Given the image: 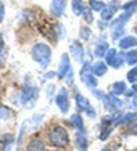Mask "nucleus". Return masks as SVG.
Wrapping results in <instances>:
<instances>
[{
    "label": "nucleus",
    "mask_w": 137,
    "mask_h": 151,
    "mask_svg": "<svg viewBox=\"0 0 137 151\" xmlns=\"http://www.w3.org/2000/svg\"><path fill=\"white\" fill-rule=\"evenodd\" d=\"M32 58L41 68H47L52 63V50L47 44H36L32 47Z\"/></svg>",
    "instance_id": "obj_1"
},
{
    "label": "nucleus",
    "mask_w": 137,
    "mask_h": 151,
    "mask_svg": "<svg viewBox=\"0 0 137 151\" xmlns=\"http://www.w3.org/2000/svg\"><path fill=\"white\" fill-rule=\"evenodd\" d=\"M50 142H52V145L58 146V148H65L70 143V135L63 127H53L50 130Z\"/></svg>",
    "instance_id": "obj_2"
},
{
    "label": "nucleus",
    "mask_w": 137,
    "mask_h": 151,
    "mask_svg": "<svg viewBox=\"0 0 137 151\" xmlns=\"http://www.w3.org/2000/svg\"><path fill=\"white\" fill-rule=\"evenodd\" d=\"M37 96H39V88L34 87V85H26L23 88V93H21V103L26 106H32L37 101Z\"/></svg>",
    "instance_id": "obj_3"
},
{
    "label": "nucleus",
    "mask_w": 137,
    "mask_h": 151,
    "mask_svg": "<svg viewBox=\"0 0 137 151\" xmlns=\"http://www.w3.org/2000/svg\"><path fill=\"white\" fill-rule=\"evenodd\" d=\"M55 103H57V106H58V109L61 111V114H66L68 111H70V100H68L66 88L58 90V93H57V96H55Z\"/></svg>",
    "instance_id": "obj_4"
},
{
    "label": "nucleus",
    "mask_w": 137,
    "mask_h": 151,
    "mask_svg": "<svg viewBox=\"0 0 137 151\" xmlns=\"http://www.w3.org/2000/svg\"><path fill=\"white\" fill-rule=\"evenodd\" d=\"M70 53H71V56L74 58V61H78V63H84V47L79 44L78 40L71 42Z\"/></svg>",
    "instance_id": "obj_5"
},
{
    "label": "nucleus",
    "mask_w": 137,
    "mask_h": 151,
    "mask_svg": "<svg viewBox=\"0 0 137 151\" xmlns=\"http://www.w3.org/2000/svg\"><path fill=\"white\" fill-rule=\"evenodd\" d=\"M70 69H71V63H70V55H61V60H60V66H58V73H57V76L61 79V77H65L68 73H70Z\"/></svg>",
    "instance_id": "obj_6"
},
{
    "label": "nucleus",
    "mask_w": 137,
    "mask_h": 151,
    "mask_svg": "<svg viewBox=\"0 0 137 151\" xmlns=\"http://www.w3.org/2000/svg\"><path fill=\"white\" fill-rule=\"evenodd\" d=\"M65 0H52V5H50V13L53 16H61L65 13Z\"/></svg>",
    "instance_id": "obj_7"
},
{
    "label": "nucleus",
    "mask_w": 137,
    "mask_h": 151,
    "mask_svg": "<svg viewBox=\"0 0 137 151\" xmlns=\"http://www.w3.org/2000/svg\"><path fill=\"white\" fill-rule=\"evenodd\" d=\"M107 68H108V64L105 63V61H97L95 64H92L91 73L95 76V77H102V76L107 74Z\"/></svg>",
    "instance_id": "obj_8"
},
{
    "label": "nucleus",
    "mask_w": 137,
    "mask_h": 151,
    "mask_svg": "<svg viewBox=\"0 0 137 151\" xmlns=\"http://www.w3.org/2000/svg\"><path fill=\"white\" fill-rule=\"evenodd\" d=\"M118 6H120V5H118L116 2H113V3H110V5H107V6H105V10H103V12L100 13V15H102V19H103V21L111 19V18H113V15L116 13Z\"/></svg>",
    "instance_id": "obj_9"
},
{
    "label": "nucleus",
    "mask_w": 137,
    "mask_h": 151,
    "mask_svg": "<svg viewBox=\"0 0 137 151\" xmlns=\"http://www.w3.org/2000/svg\"><path fill=\"white\" fill-rule=\"evenodd\" d=\"M87 135H86V132H78L76 135V146L79 151H87Z\"/></svg>",
    "instance_id": "obj_10"
},
{
    "label": "nucleus",
    "mask_w": 137,
    "mask_h": 151,
    "mask_svg": "<svg viewBox=\"0 0 137 151\" xmlns=\"http://www.w3.org/2000/svg\"><path fill=\"white\" fill-rule=\"evenodd\" d=\"M136 45H137V37H134V35H124L120 40V48H123V50L132 48Z\"/></svg>",
    "instance_id": "obj_11"
},
{
    "label": "nucleus",
    "mask_w": 137,
    "mask_h": 151,
    "mask_svg": "<svg viewBox=\"0 0 137 151\" xmlns=\"http://www.w3.org/2000/svg\"><path fill=\"white\" fill-rule=\"evenodd\" d=\"M131 15H132V13H123L120 18H116V19L111 23V31H113V29H123L124 24H126V21L131 18Z\"/></svg>",
    "instance_id": "obj_12"
},
{
    "label": "nucleus",
    "mask_w": 137,
    "mask_h": 151,
    "mask_svg": "<svg viewBox=\"0 0 137 151\" xmlns=\"http://www.w3.org/2000/svg\"><path fill=\"white\" fill-rule=\"evenodd\" d=\"M76 106H78V109H81V111H87V109H91V101H89L86 96H82L81 93L76 92Z\"/></svg>",
    "instance_id": "obj_13"
},
{
    "label": "nucleus",
    "mask_w": 137,
    "mask_h": 151,
    "mask_svg": "<svg viewBox=\"0 0 137 151\" xmlns=\"http://www.w3.org/2000/svg\"><path fill=\"white\" fill-rule=\"evenodd\" d=\"M108 44L105 40H102V42H99V44L95 45V50H94V53H95V56L97 58H105V55H107V52H108Z\"/></svg>",
    "instance_id": "obj_14"
},
{
    "label": "nucleus",
    "mask_w": 137,
    "mask_h": 151,
    "mask_svg": "<svg viewBox=\"0 0 137 151\" xmlns=\"http://www.w3.org/2000/svg\"><path fill=\"white\" fill-rule=\"evenodd\" d=\"M26 151H45V145H44V142H42V140L34 138V140H31V142H29Z\"/></svg>",
    "instance_id": "obj_15"
},
{
    "label": "nucleus",
    "mask_w": 137,
    "mask_h": 151,
    "mask_svg": "<svg viewBox=\"0 0 137 151\" xmlns=\"http://www.w3.org/2000/svg\"><path fill=\"white\" fill-rule=\"evenodd\" d=\"M82 82H84L86 85H87L89 88H92V90H95V87H97V77L94 76L92 73H89V74H86V76H82Z\"/></svg>",
    "instance_id": "obj_16"
},
{
    "label": "nucleus",
    "mask_w": 137,
    "mask_h": 151,
    "mask_svg": "<svg viewBox=\"0 0 137 151\" xmlns=\"http://www.w3.org/2000/svg\"><path fill=\"white\" fill-rule=\"evenodd\" d=\"M71 124H73V125L78 129L79 132H86V129H84V122H82V117H81V114L74 113L73 116H71Z\"/></svg>",
    "instance_id": "obj_17"
},
{
    "label": "nucleus",
    "mask_w": 137,
    "mask_h": 151,
    "mask_svg": "<svg viewBox=\"0 0 137 151\" xmlns=\"http://www.w3.org/2000/svg\"><path fill=\"white\" fill-rule=\"evenodd\" d=\"M124 60L131 66H137V50H129L124 53Z\"/></svg>",
    "instance_id": "obj_18"
},
{
    "label": "nucleus",
    "mask_w": 137,
    "mask_h": 151,
    "mask_svg": "<svg viewBox=\"0 0 137 151\" xmlns=\"http://www.w3.org/2000/svg\"><path fill=\"white\" fill-rule=\"evenodd\" d=\"M121 93H126V84L124 82H115L111 85V95H121Z\"/></svg>",
    "instance_id": "obj_19"
},
{
    "label": "nucleus",
    "mask_w": 137,
    "mask_h": 151,
    "mask_svg": "<svg viewBox=\"0 0 137 151\" xmlns=\"http://www.w3.org/2000/svg\"><path fill=\"white\" fill-rule=\"evenodd\" d=\"M89 6H91L94 12H100V13H102L103 10H105L107 5L102 2V0H91V2H89Z\"/></svg>",
    "instance_id": "obj_20"
},
{
    "label": "nucleus",
    "mask_w": 137,
    "mask_h": 151,
    "mask_svg": "<svg viewBox=\"0 0 137 151\" xmlns=\"http://www.w3.org/2000/svg\"><path fill=\"white\" fill-rule=\"evenodd\" d=\"M0 142L3 143V151H10L12 150V143H13V135H3L2 138H0Z\"/></svg>",
    "instance_id": "obj_21"
},
{
    "label": "nucleus",
    "mask_w": 137,
    "mask_h": 151,
    "mask_svg": "<svg viewBox=\"0 0 137 151\" xmlns=\"http://www.w3.org/2000/svg\"><path fill=\"white\" fill-rule=\"evenodd\" d=\"M84 3H82V0H73V13L74 15H82L84 13Z\"/></svg>",
    "instance_id": "obj_22"
},
{
    "label": "nucleus",
    "mask_w": 137,
    "mask_h": 151,
    "mask_svg": "<svg viewBox=\"0 0 137 151\" xmlns=\"http://www.w3.org/2000/svg\"><path fill=\"white\" fill-rule=\"evenodd\" d=\"M12 116H13V111L10 109V108L0 106V119H2V121H7V119H10Z\"/></svg>",
    "instance_id": "obj_23"
},
{
    "label": "nucleus",
    "mask_w": 137,
    "mask_h": 151,
    "mask_svg": "<svg viewBox=\"0 0 137 151\" xmlns=\"http://www.w3.org/2000/svg\"><path fill=\"white\" fill-rule=\"evenodd\" d=\"M123 10H124V13H134L137 10V0H131V2L124 3V5H123Z\"/></svg>",
    "instance_id": "obj_24"
},
{
    "label": "nucleus",
    "mask_w": 137,
    "mask_h": 151,
    "mask_svg": "<svg viewBox=\"0 0 137 151\" xmlns=\"http://www.w3.org/2000/svg\"><path fill=\"white\" fill-rule=\"evenodd\" d=\"M124 61H126V60H124V55H116V56H115V60L111 61L110 66L115 68V69H118V68L123 66V63H124Z\"/></svg>",
    "instance_id": "obj_25"
},
{
    "label": "nucleus",
    "mask_w": 137,
    "mask_h": 151,
    "mask_svg": "<svg viewBox=\"0 0 137 151\" xmlns=\"http://www.w3.org/2000/svg\"><path fill=\"white\" fill-rule=\"evenodd\" d=\"M7 60V48H5V44H3V37L0 34V64Z\"/></svg>",
    "instance_id": "obj_26"
},
{
    "label": "nucleus",
    "mask_w": 137,
    "mask_h": 151,
    "mask_svg": "<svg viewBox=\"0 0 137 151\" xmlns=\"http://www.w3.org/2000/svg\"><path fill=\"white\" fill-rule=\"evenodd\" d=\"M116 55H118V53H116V48H110V50L107 52V55H105V63L108 64V66L111 64V61L115 60V56H116Z\"/></svg>",
    "instance_id": "obj_27"
},
{
    "label": "nucleus",
    "mask_w": 137,
    "mask_h": 151,
    "mask_svg": "<svg viewBox=\"0 0 137 151\" xmlns=\"http://www.w3.org/2000/svg\"><path fill=\"white\" fill-rule=\"evenodd\" d=\"M128 81L132 82V84H136V82H137V66L132 68V69L128 73Z\"/></svg>",
    "instance_id": "obj_28"
},
{
    "label": "nucleus",
    "mask_w": 137,
    "mask_h": 151,
    "mask_svg": "<svg viewBox=\"0 0 137 151\" xmlns=\"http://www.w3.org/2000/svg\"><path fill=\"white\" fill-rule=\"evenodd\" d=\"M91 35H92V32H91V29H89L87 26H82L81 27V37L82 39H86V40H87V39H91Z\"/></svg>",
    "instance_id": "obj_29"
},
{
    "label": "nucleus",
    "mask_w": 137,
    "mask_h": 151,
    "mask_svg": "<svg viewBox=\"0 0 137 151\" xmlns=\"http://www.w3.org/2000/svg\"><path fill=\"white\" fill-rule=\"evenodd\" d=\"M113 127H115V125H110V127L103 129L102 134H100V140H107V138H108V135H110L111 132H113Z\"/></svg>",
    "instance_id": "obj_30"
},
{
    "label": "nucleus",
    "mask_w": 137,
    "mask_h": 151,
    "mask_svg": "<svg viewBox=\"0 0 137 151\" xmlns=\"http://www.w3.org/2000/svg\"><path fill=\"white\" fill-rule=\"evenodd\" d=\"M82 16H84V19L87 21V23H91V21H92V8H91V6H89V8L86 6V8H84V13H82Z\"/></svg>",
    "instance_id": "obj_31"
},
{
    "label": "nucleus",
    "mask_w": 137,
    "mask_h": 151,
    "mask_svg": "<svg viewBox=\"0 0 137 151\" xmlns=\"http://www.w3.org/2000/svg\"><path fill=\"white\" fill-rule=\"evenodd\" d=\"M129 132H131V134H134V135H137V119L132 121L131 124H129Z\"/></svg>",
    "instance_id": "obj_32"
},
{
    "label": "nucleus",
    "mask_w": 137,
    "mask_h": 151,
    "mask_svg": "<svg viewBox=\"0 0 137 151\" xmlns=\"http://www.w3.org/2000/svg\"><path fill=\"white\" fill-rule=\"evenodd\" d=\"M3 16H5V6H3V3L0 2V21L3 19Z\"/></svg>",
    "instance_id": "obj_33"
},
{
    "label": "nucleus",
    "mask_w": 137,
    "mask_h": 151,
    "mask_svg": "<svg viewBox=\"0 0 137 151\" xmlns=\"http://www.w3.org/2000/svg\"><path fill=\"white\" fill-rule=\"evenodd\" d=\"M86 113H87V114H89V117H92V119L97 116V114H95V109H94V108H91V109H87Z\"/></svg>",
    "instance_id": "obj_34"
},
{
    "label": "nucleus",
    "mask_w": 137,
    "mask_h": 151,
    "mask_svg": "<svg viewBox=\"0 0 137 151\" xmlns=\"http://www.w3.org/2000/svg\"><path fill=\"white\" fill-rule=\"evenodd\" d=\"M66 81L70 82V84H71V82H73V71H71V69H70V73L66 74Z\"/></svg>",
    "instance_id": "obj_35"
},
{
    "label": "nucleus",
    "mask_w": 137,
    "mask_h": 151,
    "mask_svg": "<svg viewBox=\"0 0 137 151\" xmlns=\"http://www.w3.org/2000/svg\"><path fill=\"white\" fill-rule=\"evenodd\" d=\"M53 93V85H49V88H47V95H52Z\"/></svg>",
    "instance_id": "obj_36"
},
{
    "label": "nucleus",
    "mask_w": 137,
    "mask_h": 151,
    "mask_svg": "<svg viewBox=\"0 0 137 151\" xmlns=\"http://www.w3.org/2000/svg\"><path fill=\"white\" fill-rule=\"evenodd\" d=\"M55 74H57V73H47V76H45V77H49V79H50V77H53Z\"/></svg>",
    "instance_id": "obj_37"
},
{
    "label": "nucleus",
    "mask_w": 137,
    "mask_h": 151,
    "mask_svg": "<svg viewBox=\"0 0 137 151\" xmlns=\"http://www.w3.org/2000/svg\"><path fill=\"white\" fill-rule=\"evenodd\" d=\"M132 90H134V92L137 93V82H136V84H134V85H132Z\"/></svg>",
    "instance_id": "obj_38"
},
{
    "label": "nucleus",
    "mask_w": 137,
    "mask_h": 151,
    "mask_svg": "<svg viewBox=\"0 0 137 151\" xmlns=\"http://www.w3.org/2000/svg\"><path fill=\"white\" fill-rule=\"evenodd\" d=\"M134 106L137 108V96H136V98H134Z\"/></svg>",
    "instance_id": "obj_39"
},
{
    "label": "nucleus",
    "mask_w": 137,
    "mask_h": 151,
    "mask_svg": "<svg viewBox=\"0 0 137 151\" xmlns=\"http://www.w3.org/2000/svg\"><path fill=\"white\" fill-rule=\"evenodd\" d=\"M102 151H111V150H110V148H103Z\"/></svg>",
    "instance_id": "obj_40"
}]
</instances>
